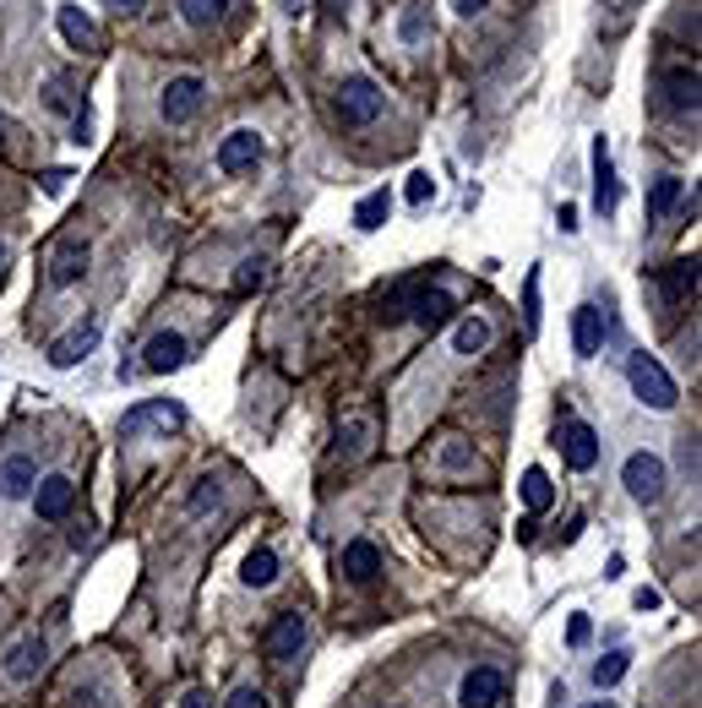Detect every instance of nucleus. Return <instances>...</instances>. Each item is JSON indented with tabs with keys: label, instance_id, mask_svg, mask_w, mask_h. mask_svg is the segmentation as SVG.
<instances>
[{
	"label": "nucleus",
	"instance_id": "45",
	"mask_svg": "<svg viewBox=\"0 0 702 708\" xmlns=\"http://www.w3.org/2000/svg\"><path fill=\"white\" fill-rule=\"evenodd\" d=\"M588 708H615V704H588Z\"/></svg>",
	"mask_w": 702,
	"mask_h": 708
},
{
	"label": "nucleus",
	"instance_id": "32",
	"mask_svg": "<svg viewBox=\"0 0 702 708\" xmlns=\"http://www.w3.org/2000/svg\"><path fill=\"white\" fill-rule=\"evenodd\" d=\"M523 322H529V333H540V273H529L523 283Z\"/></svg>",
	"mask_w": 702,
	"mask_h": 708
},
{
	"label": "nucleus",
	"instance_id": "19",
	"mask_svg": "<svg viewBox=\"0 0 702 708\" xmlns=\"http://www.w3.org/2000/svg\"><path fill=\"white\" fill-rule=\"evenodd\" d=\"M82 273H88V246H82V240H60L55 257H49V283L66 289V283L82 279Z\"/></svg>",
	"mask_w": 702,
	"mask_h": 708
},
{
	"label": "nucleus",
	"instance_id": "42",
	"mask_svg": "<svg viewBox=\"0 0 702 708\" xmlns=\"http://www.w3.org/2000/svg\"><path fill=\"white\" fill-rule=\"evenodd\" d=\"M562 229L566 235H577V207H571V202H562Z\"/></svg>",
	"mask_w": 702,
	"mask_h": 708
},
{
	"label": "nucleus",
	"instance_id": "11",
	"mask_svg": "<svg viewBox=\"0 0 702 708\" xmlns=\"http://www.w3.org/2000/svg\"><path fill=\"white\" fill-rule=\"evenodd\" d=\"M185 360H191V344L180 333H152L147 349H141V371H152V377H163V371H174Z\"/></svg>",
	"mask_w": 702,
	"mask_h": 708
},
{
	"label": "nucleus",
	"instance_id": "22",
	"mask_svg": "<svg viewBox=\"0 0 702 708\" xmlns=\"http://www.w3.org/2000/svg\"><path fill=\"white\" fill-rule=\"evenodd\" d=\"M659 294H665L670 305L692 300V294H698V262H670V268H659Z\"/></svg>",
	"mask_w": 702,
	"mask_h": 708
},
{
	"label": "nucleus",
	"instance_id": "34",
	"mask_svg": "<svg viewBox=\"0 0 702 708\" xmlns=\"http://www.w3.org/2000/svg\"><path fill=\"white\" fill-rule=\"evenodd\" d=\"M430 196H435V180H430V175H409V202H415V207H420V202H430Z\"/></svg>",
	"mask_w": 702,
	"mask_h": 708
},
{
	"label": "nucleus",
	"instance_id": "3",
	"mask_svg": "<svg viewBox=\"0 0 702 708\" xmlns=\"http://www.w3.org/2000/svg\"><path fill=\"white\" fill-rule=\"evenodd\" d=\"M621 485H626V491H632V502H643V507L665 502V458H654V452H632V458L621 463Z\"/></svg>",
	"mask_w": 702,
	"mask_h": 708
},
{
	"label": "nucleus",
	"instance_id": "40",
	"mask_svg": "<svg viewBox=\"0 0 702 708\" xmlns=\"http://www.w3.org/2000/svg\"><path fill=\"white\" fill-rule=\"evenodd\" d=\"M66 180H71L66 169H49V175H44V191H49V196H60V191H66Z\"/></svg>",
	"mask_w": 702,
	"mask_h": 708
},
{
	"label": "nucleus",
	"instance_id": "18",
	"mask_svg": "<svg viewBox=\"0 0 702 708\" xmlns=\"http://www.w3.org/2000/svg\"><path fill=\"white\" fill-rule=\"evenodd\" d=\"M599 344H604V316H599V305H577V316H571V349H577L582 360H593Z\"/></svg>",
	"mask_w": 702,
	"mask_h": 708
},
{
	"label": "nucleus",
	"instance_id": "29",
	"mask_svg": "<svg viewBox=\"0 0 702 708\" xmlns=\"http://www.w3.org/2000/svg\"><path fill=\"white\" fill-rule=\"evenodd\" d=\"M224 5H229V0H180V16H185L191 27H207V22L224 16Z\"/></svg>",
	"mask_w": 702,
	"mask_h": 708
},
{
	"label": "nucleus",
	"instance_id": "6",
	"mask_svg": "<svg viewBox=\"0 0 702 708\" xmlns=\"http://www.w3.org/2000/svg\"><path fill=\"white\" fill-rule=\"evenodd\" d=\"M99 338H104V322H99V316H88L82 327H71L66 338H55V344H49V366H55V371H71L77 360H88V355H93V344H99Z\"/></svg>",
	"mask_w": 702,
	"mask_h": 708
},
{
	"label": "nucleus",
	"instance_id": "15",
	"mask_svg": "<svg viewBox=\"0 0 702 708\" xmlns=\"http://www.w3.org/2000/svg\"><path fill=\"white\" fill-rule=\"evenodd\" d=\"M44 660H49V649H44V638H22L11 654H5V682L11 687H22V682H33L38 671H44Z\"/></svg>",
	"mask_w": 702,
	"mask_h": 708
},
{
	"label": "nucleus",
	"instance_id": "28",
	"mask_svg": "<svg viewBox=\"0 0 702 708\" xmlns=\"http://www.w3.org/2000/svg\"><path fill=\"white\" fill-rule=\"evenodd\" d=\"M626 665H632V654H626V649H610V654L593 665V687H599V693H604V687H615V682L626 676Z\"/></svg>",
	"mask_w": 702,
	"mask_h": 708
},
{
	"label": "nucleus",
	"instance_id": "23",
	"mask_svg": "<svg viewBox=\"0 0 702 708\" xmlns=\"http://www.w3.org/2000/svg\"><path fill=\"white\" fill-rule=\"evenodd\" d=\"M681 202H687V180L659 175V180H654V191H648V213H654V218H665V213H676Z\"/></svg>",
	"mask_w": 702,
	"mask_h": 708
},
{
	"label": "nucleus",
	"instance_id": "31",
	"mask_svg": "<svg viewBox=\"0 0 702 708\" xmlns=\"http://www.w3.org/2000/svg\"><path fill=\"white\" fill-rule=\"evenodd\" d=\"M224 502V485L218 480H196V491H191V513H207V507H218Z\"/></svg>",
	"mask_w": 702,
	"mask_h": 708
},
{
	"label": "nucleus",
	"instance_id": "8",
	"mask_svg": "<svg viewBox=\"0 0 702 708\" xmlns=\"http://www.w3.org/2000/svg\"><path fill=\"white\" fill-rule=\"evenodd\" d=\"M202 99H207V82H202V77H174V82L163 88V121H169V126H185V121L202 110Z\"/></svg>",
	"mask_w": 702,
	"mask_h": 708
},
{
	"label": "nucleus",
	"instance_id": "33",
	"mask_svg": "<svg viewBox=\"0 0 702 708\" xmlns=\"http://www.w3.org/2000/svg\"><path fill=\"white\" fill-rule=\"evenodd\" d=\"M441 463H446V469H468V463H474V458H468V447H463V441H457V436H452V441H446V447H441Z\"/></svg>",
	"mask_w": 702,
	"mask_h": 708
},
{
	"label": "nucleus",
	"instance_id": "27",
	"mask_svg": "<svg viewBox=\"0 0 702 708\" xmlns=\"http://www.w3.org/2000/svg\"><path fill=\"white\" fill-rule=\"evenodd\" d=\"M387 213H393V196H387V186H382V191H371V196L354 207V224H360V229H382Z\"/></svg>",
	"mask_w": 702,
	"mask_h": 708
},
{
	"label": "nucleus",
	"instance_id": "41",
	"mask_svg": "<svg viewBox=\"0 0 702 708\" xmlns=\"http://www.w3.org/2000/svg\"><path fill=\"white\" fill-rule=\"evenodd\" d=\"M632 605H637V610H659V588H637Z\"/></svg>",
	"mask_w": 702,
	"mask_h": 708
},
{
	"label": "nucleus",
	"instance_id": "35",
	"mask_svg": "<svg viewBox=\"0 0 702 708\" xmlns=\"http://www.w3.org/2000/svg\"><path fill=\"white\" fill-rule=\"evenodd\" d=\"M588 632H593V621H588V616H571V621H566V643H571V649H582V643H588Z\"/></svg>",
	"mask_w": 702,
	"mask_h": 708
},
{
	"label": "nucleus",
	"instance_id": "17",
	"mask_svg": "<svg viewBox=\"0 0 702 708\" xmlns=\"http://www.w3.org/2000/svg\"><path fill=\"white\" fill-rule=\"evenodd\" d=\"M305 649V616H279L273 627H268V660H294Z\"/></svg>",
	"mask_w": 702,
	"mask_h": 708
},
{
	"label": "nucleus",
	"instance_id": "21",
	"mask_svg": "<svg viewBox=\"0 0 702 708\" xmlns=\"http://www.w3.org/2000/svg\"><path fill=\"white\" fill-rule=\"evenodd\" d=\"M338 566H343V577H349V583H371V577L382 572V551H376L371 540H349Z\"/></svg>",
	"mask_w": 702,
	"mask_h": 708
},
{
	"label": "nucleus",
	"instance_id": "20",
	"mask_svg": "<svg viewBox=\"0 0 702 708\" xmlns=\"http://www.w3.org/2000/svg\"><path fill=\"white\" fill-rule=\"evenodd\" d=\"M33 485H38V469H33V458L11 452V458L0 463V496H5V502H22V496H33Z\"/></svg>",
	"mask_w": 702,
	"mask_h": 708
},
{
	"label": "nucleus",
	"instance_id": "16",
	"mask_svg": "<svg viewBox=\"0 0 702 708\" xmlns=\"http://www.w3.org/2000/svg\"><path fill=\"white\" fill-rule=\"evenodd\" d=\"M55 27H60V38H66L71 49H82V55L99 49V27H93V16H88L82 5H60V11H55Z\"/></svg>",
	"mask_w": 702,
	"mask_h": 708
},
{
	"label": "nucleus",
	"instance_id": "5",
	"mask_svg": "<svg viewBox=\"0 0 702 708\" xmlns=\"http://www.w3.org/2000/svg\"><path fill=\"white\" fill-rule=\"evenodd\" d=\"M452 294L446 289H430V283H409V294H404V316H415L424 333H435V327H446L452 322Z\"/></svg>",
	"mask_w": 702,
	"mask_h": 708
},
{
	"label": "nucleus",
	"instance_id": "9",
	"mask_svg": "<svg viewBox=\"0 0 702 708\" xmlns=\"http://www.w3.org/2000/svg\"><path fill=\"white\" fill-rule=\"evenodd\" d=\"M71 502H77V485H71L66 474H44V480L33 485V507H38L44 524H60V518L71 513Z\"/></svg>",
	"mask_w": 702,
	"mask_h": 708
},
{
	"label": "nucleus",
	"instance_id": "24",
	"mask_svg": "<svg viewBox=\"0 0 702 708\" xmlns=\"http://www.w3.org/2000/svg\"><path fill=\"white\" fill-rule=\"evenodd\" d=\"M551 502H556L551 474H545V469H523V507L540 518V513H551Z\"/></svg>",
	"mask_w": 702,
	"mask_h": 708
},
{
	"label": "nucleus",
	"instance_id": "26",
	"mask_svg": "<svg viewBox=\"0 0 702 708\" xmlns=\"http://www.w3.org/2000/svg\"><path fill=\"white\" fill-rule=\"evenodd\" d=\"M240 577H246V588H268V583L279 577V557H273L268 546H257V551L246 557V566H240Z\"/></svg>",
	"mask_w": 702,
	"mask_h": 708
},
{
	"label": "nucleus",
	"instance_id": "38",
	"mask_svg": "<svg viewBox=\"0 0 702 708\" xmlns=\"http://www.w3.org/2000/svg\"><path fill=\"white\" fill-rule=\"evenodd\" d=\"M99 698H104V687H77V693H71V704L77 708H104Z\"/></svg>",
	"mask_w": 702,
	"mask_h": 708
},
{
	"label": "nucleus",
	"instance_id": "4",
	"mask_svg": "<svg viewBox=\"0 0 702 708\" xmlns=\"http://www.w3.org/2000/svg\"><path fill=\"white\" fill-rule=\"evenodd\" d=\"M180 425H185V409H180L174 398H147V404H137V409H126L121 436H147V430L169 436V430H180Z\"/></svg>",
	"mask_w": 702,
	"mask_h": 708
},
{
	"label": "nucleus",
	"instance_id": "1",
	"mask_svg": "<svg viewBox=\"0 0 702 708\" xmlns=\"http://www.w3.org/2000/svg\"><path fill=\"white\" fill-rule=\"evenodd\" d=\"M626 382H632V393H637L648 409H659V415H665V409H676V398H681V393H676V382H670V371H665L654 355H643V349H637V355H626Z\"/></svg>",
	"mask_w": 702,
	"mask_h": 708
},
{
	"label": "nucleus",
	"instance_id": "25",
	"mask_svg": "<svg viewBox=\"0 0 702 708\" xmlns=\"http://www.w3.org/2000/svg\"><path fill=\"white\" fill-rule=\"evenodd\" d=\"M485 344H490V322H485V316H463L457 333H452V349H457V355H479Z\"/></svg>",
	"mask_w": 702,
	"mask_h": 708
},
{
	"label": "nucleus",
	"instance_id": "2",
	"mask_svg": "<svg viewBox=\"0 0 702 708\" xmlns=\"http://www.w3.org/2000/svg\"><path fill=\"white\" fill-rule=\"evenodd\" d=\"M382 115V88L371 82V77H349L343 88H338V121L349 126V132H360V126H371Z\"/></svg>",
	"mask_w": 702,
	"mask_h": 708
},
{
	"label": "nucleus",
	"instance_id": "13",
	"mask_svg": "<svg viewBox=\"0 0 702 708\" xmlns=\"http://www.w3.org/2000/svg\"><path fill=\"white\" fill-rule=\"evenodd\" d=\"M659 88H665V104L676 115H698V66H670L659 77Z\"/></svg>",
	"mask_w": 702,
	"mask_h": 708
},
{
	"label": "nucleus",
	"instance_id": "30",
	"mask_svg": "<svg viewBox=\"0 0 702 708\" xmlns=\"http://www.w3.org/2000/svg\"><path fill=\"white\" fill-rule=\"evenodd\" d=\"M371 430H376L371 420H349L343 430H338V452H349V458L365 452V447H371Z\"/></svg>",
	"mask_w": 702,
	"mask_h": 708
},
{
	"label": "nucleus",
	"instance_id": "10",
	"mask_svg": "<svg viewBox=\"0 0 702 708\" xmlns=\"http://www.w3.org/2000/svg\"><path fill=\"white\" fill-rule=\"evenodd\" d=\"M562 458L577 474H588V469L599 463V430L588 420H566L562 425Z\"/></svg>",
	"mask_w": 702,
	"mask_h": 708
},
{
	"label": "nucleus",
	"instance_id": "36",
	"mask_svg": "<svg viewBox=\"0 0 702 708\" xmlns=\"http://www.w3.org/2000/svg\"><path fill=\"white\" fill-rule=\"evenodd\" d=\"M262 279H268V273H262V262H240V273H235V289L246 294V289H257Z\"/></svg>",
	"mask_w": 702,
	"mask_h": 708
},
{
	"label": "nucleus",
	"instance_id": "46",
	"mask_svg": "<svg viewBox=\"0 0 702 708\" xmlns=\"http://www.w3.org/2000/svg\"><path fill=\"white\" fill-rule=\"evenodd\" d=\"M0 126H5V121H0Z\"/></svg>",
	"mask_w": 702,
	"mask_h": 708
},
{
	"label": "nucleus",
	"instance_id": "39",
	"mask_svg": "<svg viewBox=\"0 0 702 708\" xmlns=\"http://www.w3.org/2000/svg\"><path fill=\"white\" fill-rule=\"evenodd\" d=\"M104 5H110L115 16H141V11H147V0H104Z\"/></svg>",
	"mask_w": 702,
	"mask_h": 708
},
{
	"label": "nucleus",
	"instance_id": "12",
	"mask_svg": "<svg viewBox=\"0 0 702 708\" xmlns=\"http://www.w3.org/2000/svg\"><path fill=\"white\" fill-rule=\"evenodd\" d=\"M257 158H262V137L246 132V126L218 142V169L224 175H246V169H257Z\"/></svg>",
	"mask_w": 702,
	"mask_h": 708
},
{
	"label": "nucleus",
	"instance_id": "7",
	"mask_svg": "<svg viewBox=\"0 0 702 708\" xmlns=\"http://www.w3.org/2000/svg\"><path fill=\"white\" fill-rule=\"evenodd\" d=\"M507 698V676L496 665H474L457 687V708H496Z\"/></svg>",
	"mask_w": 702,
	"mask_h": 708
},
{
	"label": "nucleus",
	"instance_id": "43",
	"mask_svg": "<svg viewBox=\"0 0 702 708\" xmlns=\"http://www.w3.org/2000/svg\"><path fill=\"white\" fill-rule=\"evenodd\" d=\"M452 5H457V11H463V16H479V11H485V5H490V0H452Z\"/></svg>",
	"mask_w": 702,
	"mask_h": 708
},
{
	"label": "nucleus",
	"instance_id": "14",
	"mask_svg": "<svg viewBox=\"0 0 702 708\" xmlns=\"http://www.w3.org/2000/svg\"><path fill=\"white\" fill-rule=\"evenodd\" d=\"M615 202H621V186H615L610 142L593 137V207H599V213H615Z\"/></svg>",
	"mask_w": 702,
	"mask_h": 708
},
{
	"label": "nucleus",
	"instance_id": "37",
	"mask_svg": "<svg viewBox=\"0 0 702 708\" xmlns=\"http://www.w3.org/2000/svg\"><path fill=\"white\" fill-rule=\"evenodd\" d=\"M229 708H268V698H262L257 687H240V693L229 698Z\"/></svg>",
	"mask_w": 702,
	"mask_h": 708
},
{
	"label": "nucleus",
	"instance_id": "44",
	"mask_svg": "<svg viewBox=\"0 0 702 708\" xmlns=\"http://www.w3.org/2000/svg\"><path fill=\"white\" fill-rule=\"evenodd\" d=\"M180 708H207V698H202V693H185V704Z\"/></svg>",
	"mask_w": 702,
	"mask_h": 708
}]
</instances>
